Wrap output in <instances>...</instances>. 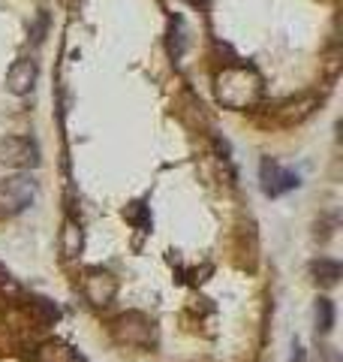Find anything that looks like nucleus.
I'll use <instances>...</instances> for the list:
<instances>
[{
    "mask_svg": "<svg viewBox=\"0 0 343 362\" xmlns=\"http://www.w3.org/2000/svg\"><path fill=\"white\" fill-rule=\"evenodd\" d=\"M114 335H118L121 344L130 347H148L154 341V326L145 314H124L118 323H114Z\"/></svg>",
    "mask_w": 343,
    "mask_h": 362,
    "instance_id": "nucleus-4",
    "label": "nucleus"
},
{
    "mask_svg": "<svg viewBox=\"0 0 343 362\" xmlns=\"http://www.w3.org/2000/svg\"><path fill=\"white\" fill-rule=\"evenodd\" d=\"M37 76H40V70H37V64L33 61H16L13 66H9V73H6V88L13 90V94H18V97H25V94H30L33 90V85H37Z\"/></svg>",
    "mask_w": 343,
    "mask_h": 362,
    "instance_id": "nucleus-7",
    "label": "nucleus"
},
{
    "mask_svg": "<svg viewBox=\"0 0 343 362\" xmlns=\"http://www.w3.org/2000/svg\"><path fill=\"white\" fill-rule=\"evenodd\" d=\"M313 272L319 275V281L323 284H337V278H340V263H335V259H319V263H313Z\"/></svg>",
    "mask_w": 343,
    "mask_h": 362,
    "instance_id": "nucleus-10",
    "label": "nucleus"
},
{
    "mask_svg": "<svg viewBox=\"0 0 343 362\" xmlns=\"http://www.w3.org/2000/svg\"><path fill=\"white\" fill-rule=\"evenodd\" d=\"M114 293H118V281H114L109 272H102V269L85 272V296L90 305L102 308V305H109L114 299Z\"/></svg>",
    "mask_w": 343,
    "mask_h": 362,
    "instance_id": "nucleus-6",
    "label": "nucleus"
},
{
    "mask_svg": "<svg viewBox=\"0 0 343 362\" xmlns=\"http://www.w3.org/2000/svg\"><path fill=\"white\" fill-rule=\"evenodd\" d=\"M335 326V302L331 299H316V329L319 332H331Z\"/></svg>",
    "mask_w": 343,
    "mask_h": 362,
    "instance_id": "nucleus-9",
    "label": "nucleus"
},
{
    "mask_svg": "<svg viewBox=\"0 0 343 362\" xmlns=\"http://www.w3.org/2000/svg\"><path fill=\"white\" fill-rule=\"evenodd\" d=\"M33 199H37V181H33V175L18 173L13 178L0 181V211L18 214V211H25Z\"/></svg>",
    "mask_w": 343,
    "mask_h": 362,
    "instance_id": "nucleus-1",
    "label": "nucleus"
},
{
    "mask_svg": "<svg viewBox=\"0 0 343 362\" xmlns=\"http://www.w3.org/2000/svg\"><path fill=\"white\" fill-rule=\"evenodd\" d=\"M299 185H301L299 175L289 173V169H283L277 160H271V157L262 160V190H265L268 197H280V194H286V190H292Z\"/></svg>",
    "mask_w": 343,
    "mask_h": 362,
    "instance_id": "nucleus-5",
    "label": "nucleus"
},
{
    "mask_svg": "<svg viewBox=\"0 0 343 362\" xmlns=\"http://www.w3.org/2000/svg\"><path fill=\"white\" fill-rule=\"evenodd\" d=\"M0 163L16 166V169H28L40 163V148L30 136H4L0 139Z\"/></svg>",
    "mask_w": 343,
    "mask_h": 362,
    "instance_id": "nucleus-3",
    "label": "nucleus"
},
{
    "mask_svg": "<svg viewBox=\"0 0 343 362\" xmlns=\"http://www.w3.org/2000/svg\"><path fill=\"white\" fill-rule=\"evenodd\" d=\"M76 362H78V359H76Z\"/></svg>",
    "mask_w": 343,
    "mask_h": 362,
    "instance_id": "nucleus-12",
    "label": "nucleus"
},
{
    "mask_svg": "<svg viewBox=\"0 0 343 362\" xmlns=\"http://www.w3.org/2000/svg\"><path fill=\"white\" fill-rule=\"evenodd\" d=\"M127 218L139 223L142 230H148V226H151V218H148V214H145V206H142V202H133V206L127 209Z\"/></svg>",
    "mask_w": 343,
    "mask_h": 362,
    "instance_id": "nucleus-11",
    "label": "nucleus"
},
{
    "mask_svg": "<svg viewBox=\"0 0 343 362\" xmlns=\"http://www.w3.org/2000/svg\"><path fill=\"white\" fill-rule=\"evenodd\" d=\"M235 90H241V94H238L241 106L253 103L256 94H259V78L250 70H226L220 76V88H217V94H220V100L229 106V103H232V97H235Z\"/></svg>",
    "mask_w": 343,
    "mask_h": 362,
    "instance_id": "nucleus-2",
    "label": "nucleus"
},
{
    "mask_svg": "<svg viewBox=\"0 0 343 362\" xmlns=\"http://www.w3.org/2000/svg\"><path fill=\"white\" fill-rule=\"evenodd\" d=\"M82 226H78L76 221H66L64 223V233H61V251L66 259L78 257V251H82Z\"/></svg>",
    "mask_w": 343,
    "mask_h": 362,
    "instance_id": "nucleus-8",
    "label": "nucleus"
}]
</instances>
